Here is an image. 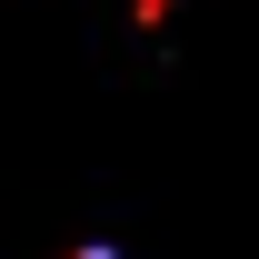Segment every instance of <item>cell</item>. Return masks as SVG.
I'll list each match as a JSON object with an SVG mask.
<instances>
[{"label": "cell", "mask_w": 259, "mask_h": 259, "mask_svg": "<svg viewBox=\"0 0 259 259\" xmlns=\"http://www.w3.org/2000/svg\"><path fill=\"white\" fill-rule=\"evenodd\" d=\"M80 259H110V249H80Z\"/></svg>", "instance_id": "obj_2"}, {"label": "cell", "mask_w": 259, "mask_h": 259, "mask_svg": "<svg viewBox=\"0 0 259 259\" xmlns=\"http://www.w3.org/2000/svg\"><path fill=\"white\" fill-rule=\"evenodd\" d=\"M140 10H150V20H160V10H169V0H140Z\"/></svg>", "instance_id": "obj_1"}]
</instances>
